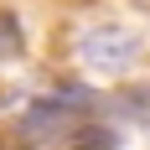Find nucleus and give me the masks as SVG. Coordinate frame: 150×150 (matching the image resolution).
I'll return each instance as SVG.
<instances>
[{"mask_svg": "<svg viewBox=\"0 0 150 150\" xmlns=\"http://www.w3.org/2000/svg\"><path fill=\"white\" fill-rule=\"evenodd\" d=\"M78 145L73 150H119V135H114V129H104V124H88V129H78Z\"/></svg>", "mask_w": 150, "mask_h": 150, "instance_id": "20e7f679", "label": "nucleus"}, {"mask_svg": "<svg viewBox=\"0 0 150 150\" xmlns=\"http://www.w3.org/2000/svg\"><path fill=\"white\" fill-rule=\"evenodd\" d=\"M129 5H140V11H150V0H129Z\"/></svg>", "mask_w": 150, "mask_h": 150, "instance_id": "39448f33", "label": "nucleus"}, {"mask_svg": "<svg viewBox=\"0 0 150 150\" xmlns=\"http://www.w3.org/2000/svg\"><path fill=\"white\" fill-rule=\"evenodd\" d=\"M93 109H104L98 93H83V88H67V93H52V98H36V104L21 114V129L31 140H57V135H78L83 119Z\"/></svg>", "mask_w": 150, "mask_h": 150, "instance_id": "f257e3e1", "label": "nucleus"}, {"mask_svg": "<svg viewBox=\"0 0 150 150\" xmlns=\"http://www.w3.org/2000/svg\"><path fill=\"white\" fill-rule=\"evenodd\" d=\"M26 57V31H21V16L0 11V62H21Z\"/></svg>", "mask_w": 150, "mask_h": 150, "instance_id": "7ed1b4c3", "label": "nucleus"}, {"mask_svg": "<svg viewBox=\"0 0 150 150\" xmlns=\"http://www.w3.org/2000/svg\"><path fill=\"white\" fill-rule=\"evenodd\" d=\"M78 57H83V67H93V73H129L140 57H145V36L129 26H114V21H104V26H88L83 36H78Z\"/></svg>", "mask_w": 150, "mask_h": 150, "instance_id": "f03ea898", "label": "nucleus"}]
</instances>
